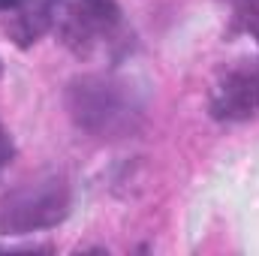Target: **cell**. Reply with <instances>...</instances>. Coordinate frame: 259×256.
Listing matches in <instances>:
<instances>
[{
    "label": "cell",
    "mask_w": 259,
    "mask_h": 256,
    "mask_svg": "<svg viewBox=\"0 0 259 256\" xmlns=\"http://www.w3.org/2000/svg\"><path fill=\"white\" fill-rule=\"evenodd\" d=\"M238 18H241V27L259 39V0H241Z\"/></svg>",
    "instance_id": "cell-5"
},
{
    "label": "cell",
    "mask_w": 259,
    "mask_h": 256,
    "mask_svg": "<svg viewBox=\"0 0 259 256\" xmlns=\"http://www.w3.org/2000/svg\"><path fill=\"white\" fill-rule=\"evenodd\" d=\"M211 115L217 121H247L259 115V61L232 69L211 100Z\"/></svg>",
    "instance_id": "cell-4"
},
{
    "label": "cell",
    "mask_w": 259,
    "mask_h": 256,
    "mask_svg": "<svg viewBox=\"0 0 259 256\" xmlns=\"http://www.w3.org/2000/svg\"><path fill=\"white\" fill-rule=\"evenodd\" d=\"M69 184L64 175H42L21 184L0 205L3 235H30L64 223L69 214Z\"/></svg>",
    "instance_id": "cell-2"
},
{
    "label": "cell",
    "mask_w": 259,
    "mask_h": 256,
    "mask_svg": "<svg viewBox=\"0 0 259 256\" xmlns=\"http://www.w3.org/2000/svg\"><path fill=\"white\" fill-rule=\"evenodd\" d=\"M12 151H15V148H12V139H9V133L3 130V124H0V172H3L6 163L12 160Z\"/></svg>",
    "instance_id": "cell-6"
},
{
    "label": "cell",
    "mask_w": 259,
    "mask_h": 256,
    "mask_svg": "<svg viewBox=\"0 0 259 256\" xmlns=\"http://www.w3.org/2000/svg\"><path fill=\"white\" fill-rule=\"evenodd\" d=\"M24 3H27V0H0V9H12V12H18Z\"/></svg>",
    "instance_id": "cell-7"
},
{
    "label": "cell",
    "mask_w": 259,
    "mask_h": 256,
    "mask_svg": "<svg viewBox=\"0 0 259 256\" xmlns=\"http://www.w3.org/2000/svg\"><path fill=\"white\" fill-rule=\"evenodd\" d=\"M118 21H121V12L115 0H72L64 9L61 33L69 49L88 52L97 42H103L106 36H112Z\"/></svg>",
    "instance_id": "cell-3"
},
{
    "label": "cell",
    "mask_w": 259,
    "mask_h": 256,
    "mask_svg": "<svg viewBox=\"0 0 259 256\" xmlns=\"http://www.w3.org/2000/svg\"><path fill=\"white\" fill-rule=\"evenodd\" d=\"M66 106L78 127L103 139L127 136L142 118V106L130 91V84L112 75L75 78L66 91Z\"/></svg>",
    "instance_id": "cell-1"
}]
</instances>
